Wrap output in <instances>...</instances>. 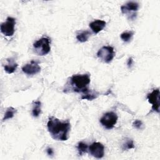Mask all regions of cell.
Listing matches in <instances>:
<instances>
[{
    "label": "cell",
    "instance_id": "obj_2",
    "mask_svg": "<svg viewBox=\"0 0 160 160\" xmlns=\"http://www.w3.org/2000/svg\"><path fill=\"white\" fill-rule=\"evenodd\" d=\"M90 83V76L88 74H76L71 76L67 84V88L64 92H84L88 89V85Z\"/></svg>",
    "mask_w": 160,
    "mask_h": 160
},
{
    "label": "cell",
    "instance_id": "obj_19",
    "mask_svg": "<svg viewBox=\"0 0 160 160\" xmlns=\"http://www.w3.org/2000/svg\"><path fill=\"white\" fill-rule=\"evenodd\" d=\"M122 148L123 150H128L134 148V144L133 141L130 139H128L125 141V142L122 144Z\"/></svg>",
    "mask_w": 160,
    "mask_h": 160
},
{
    "label": "cell",
    "instance_id": "obj_9",
    "mask_svg": "<svg viewBox=\"0 0 160 160\" xmlns=\"http://www.w3.org/2000/svg\"><path fill=\"white\" fill-rule=\"evenodd\" d=\"M39 62L32 60L29 63L26 64L22 68V71L28 75H34L41 71V67L39 64Z\"/></svg>",
    "mask_w": 160,
    "mask_h": 160
},
{
    "label": "cell",
    "instance_id": "obj_17",
    "mask_svg": "<svg viewBox=\"0 0 160 160\" xmlns=\"http://www.w3.org/2000/svg\"><path fill=\"white\" fill-rule=\"evenodd\" d=\"M77 149L78 151V153L79 156H82L83 154L86 153L88 151V146L86 143L84 142H79L78 144Z\"/></svg>",
    "mask_w": 160,
    "mask_h": 160
},
{
    "label": "cell",
    "instance_id": "obj_3",
    "mask_svg": "<svg viewBox=\"0 0 160 160\" xmlns=\"http://www.w3.org/2000/svg\"><path fill=\"white\" fill-rule=\"evenodd\" d=\"M50 39L47 37H43L38 39L33 44V48L35 52L39 56L48 54L51 50Z\"/></svg>",
    "mask_w": 160,
    "mask_h": 160
},
{
    "label": "cell",
    "instance_id": "obj_12",
    "mask_svg": "<svg viewBox=\"0 0 160 160\" xmlns=\"http://www.w3.org/2000/svg\"><path fill=\"white\" fill-rule=\"evenodd\" d=\"M7 61H8V63L7 64L4 65V70L7 73L12 74L16 70L18 65L17 63H16L14 62V61L12 58L8 59Z\"/></svg>",
    "mask_w": 160,
    "mask_h": 160
},
{
    "label": "cell",
    "instance_id": "obj_16",
    "mask_svg": "<svg viewBox=\"0 0 160 160\" xmlns=\"http://www.w3.org/2000/svg\"><path fill=\"white\" fill-rule=\"evenodd\" d=\"M16 112V109L12 107H9L7 109V110L6 111V112L4 113V118L2 119V121H6L9 119H11L12 118L14 117V114Z\"/></svg>",
    "mask_w": 160,
    "mask_h": 160
},
{
    "label": "cell",
    "instance_id": "obj_8",
    "mask_svg": "<svg viewBox=\"0 0 160 160\" xmlns=\"http://www.w3.org/2000/svg\"><path fill=\"white\" fill-rule=\"evenodd\" d=\"M147 99L149 103L152 104V109L157 112H159V89H155L148 94Z\"/></svg>",
    "mask_w": 160,
    "mask_h": 160
},
{
    "label": "cell",
    "instance_id": "obj_1",
    "mask_svg": "<svg viewBox=\"0 0 160 160\" xmlns=\"http://www.w3.org/2000/svg\"><path fill=\"white\" fill-rule=\"evenodd\" d=\"M47 127L51 137L58 141H66L69 138L71 124L68 120L61 121L55 117H51Z\"/></svg>",
    "mask_w": 160,
    "mask_h": 160
},
{
    "label": "cell",
    "instance_id": "obj_10",
    "mask_svg": "<svg viewBox=\"0 0 160 160\" xmlns=\"http://www.w3.org/2000/svg\"><path fill=\"white\" fill-rule=\"evenodd\" d=\"M90 154L94 158L100 159L104 155V146L99 142H94L89 147Z\"/></svg>",
    "mask_w": 160,
    "mask_h": 160
},
{
    "label": "cell",
    "instance_id": "obj_5",
    "mask_svg": "<svg viewBox=\"0 0 160 160\" xmlns=\"http://www.w3.org/2000/svg\"><path fill=\"white\" fill-rule=\"evenodd\" d=\"M101 124L108 129H111L118 121V116L114 112H108L100 119Z\"/></svg>",
    "mask_w": 160,
    "mask_h": 160
},
{
    "label": "cell",
    "instance_id": "obj_4",
    "mask_svg": "<svg viewBox=\"0 0 160 160\" xmlns=\"http://www.w3.org/2000/svg\"><path fill=\"white\" fill-rule=\"evenodd\" d=\"M115 52L114 48L110 46L102 47L97 52V56L104 62L109 63L113 59Z\"/></svg>",
    "mask_w": 160,
    "mask_h": 160
},
{
    "label": "cell",
    "instance_id": "obj_21",
    "mask_svg": "<svg viewBox=\"0 0 160 160\" xmlns=\"http://www.w3.org/2000/svg\"><path fill=\"white\" fill-rule=\"evenodd\" d=\"M46 152L49 156H52L54 154V151H53L52 149L51 148H48L46 149Z\"/></svg>",
    "mask_w": 160,
    "mask_h": 160
},
{
    "label": "cell",
    "instance_id": "obj_11",
    "mask_svg": "<svg viewBox=\"0 0 160 160\" xmlns=\"http://www.w3.org/2000/svg\"><path fill=\"white\" fill-rule=\"evenodd\" d=\"M106 24V22L104 21L96 19L89 24V27L91 28V30L94 33L97 34L105 28Z\"/></svg>",
    "mask_w": 160,
    "mask_h": 160
},
{
    "label": "cell",
    "instance_id": "obj_18",
    "mask_svg": "<svg viewBox=\"0 0 160 160\" xmlns=\"http://www.w3.org/2000/svg\"><path fill=\"white\" fill-rule=\"evenodd\" d=\"M133 35H134V31H126L121 33L120 35V37L123 41L129 42L132 39Z\"/></svg>",
    "mask_w": 160,
    "mask_h": 160
},
{
    "label": "cell",
    "instance_id": "obj_7",
    "mask_svg": "<svg viewBox=\"0 0 160 160\" xmlns=\"http://www.w3.org/2000/svg\"><path fill=\"white\" fill-rule=\"evenodd\" d=\"M15 24L16 19L12 17H8L6 21L1 24V32L6 36H12L14 33Z\"/></svg>",
    "mask_w": 160,
    "mask_h": 160
},
{
    "label": "cell",
    "instance_id": "obj_6",
    "mask_svg": "<svg viewBox=\"0 0 160 160\" xmlns=\"http://www.w3.org/2000/svg\"><path fill=\"white\" fill-rule=\"evenodd\" d=\"M139 9V4L134 1H129L121 7L122 14H127L129 19H134L136 16V12Z\"/></svg>",
    "mask_w": 160,
    "mask_h": 160
},
{
    "label": "cell",
    "instance_id": "obj_15",
    "mask_svg": "<svg viewBox=\"0 0 160 160\" xmlns=\"http://www.w3.org/2000/svg\"><path fill=\"white\" fill-rule=\"evenodd\" d=\"M41 112V102L39 101L34 102L32 114L34 117H38Z\"/></svg>",
    "mask_w": 160,
    "mask_h": 160
},
{
    "label": "cell",
    "instance_id": "obj_22",
    "mask_svg": "<svg viewBox=\"0 0 160 160\" xmlns=\"http://www.w3.org/2000/svg\"><path fill=\"white\" fill-rule=\"evenodd\" d=\"M127 64H128V66L129 68H130L131 66V65L132 64V58H130L128 61V62H127Z\"/></svg>",
    "mask_w": 160,
    "mask_h": 160
},
{
    "label": "cell",
    "instance_id": "obj_13",
    "mask_svg": "<svg viewBox=\"0 0 160 160\" xmlns=\"http://www.w3.org/2000/svg\"><path fill=\"white\" fill-rule=\"evenodd\" d=\"M99 96V92L96 91L89 90L88 89L85 92H82L81 99H87L88 101H92L96 98H97Z\"/></svg>",
    "mask_w": 160,
    "mask_h": 160
},
{
    "label": "cell",
    "instance_id": "obj_20",
    "mask_svg": "<svg viewBox=\"0 0 160 160\" xmlns=\"http://www.w3.org/2000/svg\"><path fill=\"white\" fill-rule=\"evenodd\" d=\"M132 126L137 129H142L143 124L141 120L136 119L132 122Z\"/></svg>",
    "mask_w": 160,
    "mask_h": 160
},
{
    "label": "cell",
    "instance_id": "obj_14",
    "mask_svg": "<svg viewBox=\"0 0 160 160\" xmlns=\"http://www.w3.org/2000/svg\"><path fill=\"white\" fill-rule=\"evenodd\" d=\"M91 36V32L88 31H82L77 34L76 38L81 42H86Z\"/></svg>",
    "mask_w": 160,
    "mask_h": 160
}]
</instances>
